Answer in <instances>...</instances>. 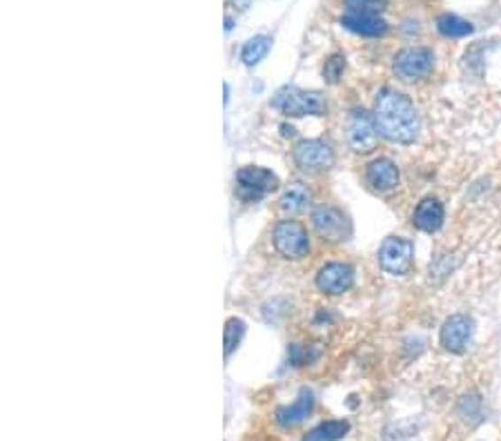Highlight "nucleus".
Segmentation results:
<instances>
[{"label":"nucleus","mask_w":501,"mask_h":441,"mask_svg":"<svg viewBox=\"0 0 501 441\" xmlns=\"http://www.w3.org/2000/svg\"><path fill=\"white\" fill-rule=\"evenodd\" d=\"M314 404H317V401H314L312 391L304 388V391L299 392V397H297V401H292L290 406H283V408L276 410V422H279V426L283 428L299 426L301 422H305V419L312 414Z\"/></svg>","instance_id":"nucleus-12"},{"label":"nucleus","mask_w":501,"mask_h":441,"mask_svg":"<svg viewBox=\"0 0 501 441\" xmlns=\"http://www.w3.org/2000/svg\"><path fill=\"white\" fill-rule=\"evenodd\" d=\"M443 216H446V212H443V205L437 198H423L417 205V210H414L412 223L419 230L433 235L443 226Z\"/></svg>","instance_id":"nucleus-14"},{"label":"nucleus","mask_w":501,"mask_h":441,"mask_svg":"<svg viewBox=\"0 0 501 441\" xmlns=\"http://www.w3.org/2000/svg\"><path fill=\"white\" fill-rule=\"evenodd\" d=\"M295 163L304 172L330 170L332 163H335V150L326 141H319V138L301 141L295 147Z\"/></svg>","instance_id":"nucleus-9"},{"label":"nucleus","mask_w":501,"mask_h":441,"mask_svg":"<svg viewBox=\"0 0 501 441\" xmlns=\"http://www.w3.org/2000/svg\"><path fill=\"white\" fill-rule=\"evenodd\" d=\"M435 67V54L428 47H405L395 56V74L401 81L426 79Z\"/></svg>","instance_id":"nucleus-7"},{"label":"nucleus","mask_w":501,"mask_h":441,"mask_svg":"<svg viewBox=\"0 0 501 441\" xmlns=\"http://www.w3.org/2000/svg\"><path fill=\"white\" fill-rule=\"evenodd\" d=\"M281 129H283V136H295V134H297L295 128H290V125H283Z\"/></svg>","instance_id":"nucleus-24"},{"label":"nucleus","mask_w":501,"mask_h":441,"mask_svg":"<svg viewBox=\"0 0 501 441\" xmlns=\"http://www.w3.org/2000/svg\"><path fill=\"white\" fill-rule=\"evenodd\" d=\"M312 226L319 232V236L323 241H330V244H341L352 235L350 219L343 214V210L335 205H319L312 212Z\"/></svg>","instance_id":"nucleus-5"},{"label":"nucleus","mask_w":501,"mask_h":441,"mask_svg":"<svg viewBox=\"0 0 501 441\" xmlns=\"http://www.w3.org/2000/svg\"><path fill=\"white\" fill-rule=\"evenodd\" d=\"M341 25L345 29H350L357 36H368V38H379L388 32V23L382 20L379 16H364V14H345L341 19Z\"/></svg>","instance_id":"nucleus-15"},{"label":"nucleus","mask_w":501,"mask_h":441,"mask_svg":"<svg viewBox=\"0 0 501 441\" xmlns=\"http://www.w3.org/2000/svg\"><path fill=\"white\" fill-rule=\"evenodd\" d=\"M310 201H312V194L305 188L304 183H292L290 188L285 190L283 197H281V210L288 212V214H299V212L308 210Z\"/></svg>","instance_id":"nucleus-16"},{"label":"nucleus","mask_w":501,"mask_h":441,"mask_svg":"<svg viewBox=\"0 0 501 441\" xmlns=\"http://www.w3.org/2000/svg\"><path fill=\"white\" fill-rule=\"evenodd\" d=\"M274 248L281 257L299 261V259L308 257L310 252V236L308 230L301 226L299 220H281L279 226L274 228Z\"/></svg>","instance_id":"nucleus-3"},{"label":"nucleus","mask_w":501,"mask_h":441,"mask_svg":"<svg viewBox=\"0 0 501 441\" xmlns=\"http://www.w3.org/2000/svg\"><path fill=\"white\" fill-rule=\"evenodd\" d=\"M348 14H364V16H379L386 12L388 0H343Z\"/></svg>","instance_id":"nucleus-20"},{"label":"nucleus","mask_w":501,"mask_h":441,"mask_svg":"<svg viewBox=\"0 0 501 441\" xmlns=\"http://www.w3.org/2000/svg\"><path fill=\"white\" fill-rule=\"evenodd\" d=\"M437 29L448 38H464V36H470V34L474 32V27L468 23V20L459 19V16H455V14L439 16Z\"/></svg>","instance_id":"nucleus-19"},{"label":"nucleus","mask_w":501,"mask_h":441,"mask_svg":"<svg viewBox=\"0 0 501 441\" xmlns=\"http://www.w3.org/2000/svg\"><path fill=\"white\" fill-rule=\"evenodd\" d=\"M379 143L377 120L366 110H354L348 119V145L357 154H370Z\"/></svg>","instance_id":"nucleus-8"},{"label":"nucleus","mask_w":501,"mask_h":441,"mask_svg":"<svg viewBox=\"0 0 501 441\" xmlns=\"http://www.w3.org/2000/svg\"><path fill=\"white\" fill-rule=\"evenodd\" d=\"M272 105L285 116H323L326 114V98L319 92H301L295 88L281 89L274 97Z\"/></svg>","instance_id":"nucleus-2"},{"label":"nucleus","mask_w":501,"mask_h":441,"mask_svg":"<svg viewBox=\"0 0 501 441\" xmlns=\"http://www.w3.org/2000/svg\"><path fill=\"white\" fill-rule=\"evenodd\" d=\"M314 357H317V352H310V350L304 348V345L292 344L290 348H288V359H290L292 366H297V368L305 366V363L312 361Z\"/></svg>","instance_id":"nucleus-23"},{"label":"nucleus","mask_w":501,"mask_h":441,"mask_svg":"<svg viewBox=\"0 0 501 441\" xmlns=\"http://www.w3.org/2000/svg\"><path fill=\"white\" fill-rule=\"evenodd\" d=\"M270 47H272L270 36L250 38V41L243 45V51H241V60H243L248 67H254V65H258L263 58H266L267 51H270Z\"/></svg>","instance_id":"nucleus-18"},{"label":"nucleus","mask_w":501,"mask_h":441,"mask_svg":"<svg viewBox=\"0 0 501 441\" xmlns=\"http://www.w3.org/2000/svg\"><path fill=\"white\" fill-rule=\"evenodd\" d=\"M352 285L354 270L348 263H328L317 275V288L323 294H330V297H339V294L348 292Z\"/></svg>","instance_id":"nucleus-11"},{"label":"nucleus","mask_w":501,"mask_h":441,"mask_svg":"<svg viewBox=\"0 0 501 441\" xmlns=\"http://www.w3.org/2000/svg\"><path fill=\"white\" fill-rule=\"evenodd\" d=\"M379 263L392 276H405L412 270L414 245L404 236H388L379 248Z\"/></svg>","instance_id":"nucleus-4"},{"label":"nucleus","mask_w":501,"mask_h":441,"mask_svg":"<svg viewBox=\"0 0 501 441\" xmlns=\"http://www.w3.org/2000/svg\"><path fill=\"white\" fill-rule=\"evenodd\" d=\"M243 335H245V323L241 321V319L232 317L230 321L226 323V357H230V354L239 348Z\"/></svg>","instance_id":"nucleus-21"},{"label":"nucleus","mask_w":501,"mask_h":441,"mask_svg":"<svg viewBox=\"0 0 501 441\" xmlns=\"http://www.w3.org/2000/svg\"><path fill=\"white\" fill-rule=\"evenodd\" d=\"M343 72H345V58L339 54L330 56V58L326 60V65H323V76H326L328 83H332V85L339 83Z\"/></svg>","instance_id":"nucleus-22"},{"label":"nucleus","mask_w":501,"mask_h":441,"mask_svg":"<svg viewBox=\"0 0 501 441\" xmlns=\"http://www.w3.org/2000/svg\"><path fill=\"white\" fill-rule=\"evenodd\" d=\"M366 179L379 192H388L399 185V167L390 161V159H374L368 167H366Z\"/></svg>","instance_id":"nucleus-13"},{"label":"nucleus","mask_w":501,"mask_h":441,"mask_svg":"<svg viewBox=\"0 0 501 441\" xmlns=\"http://www.w3.org/2000/svg\"><path fill=\"white\" fill-rule=\"evenodd\" d=\"M279 188V179L266 167H241L236 172V192L243 201H258Z\"/></svg>","instance_id":"nucleus-6"},{"label":"nucleus","mask_w":501,"mask_h":441,"mask_svg":"<svg viewBox=\"0 0 501 441\" xmlns=\"http://www.w3.org/2000/svg\"><path fill=\"white\" fill-rule=\"evenodd\" d=\"M473 330L474 323L473 319L466 317V314H452L443 321L442 326V345L452 354H461L466 348H468L470 339H473Z\"/></svg>","instance_id":"nucleus-10"},{"label":"nucleus","mask_w":501,"mask_h":441,"mask_svg":"<svg viewBox=\"0 0 501 441\" xmlns=\"http://www.w3.org/2000/svg\"><path fill=\"white\" fill-rule=\"evenodd\" d=\"M374 120L382 136L388 141L410 145L419 138L421 132V119L405 94L395 92V89H383L377 98V110H374Z\"/></svg>","instance_id":"nucleus-1"},{"label":"nucleus","mask_w":501,"mask_h":441,"mask_svg":"<svg viewBox=\"0 0 501 441\" xmlns=\"http://www.w3.org/2000/svg\"><path fill=\"white\" fill-rule=\"evenodd\" d=\"M350 432V423L345 419H332V422L319 423L317 428L304 437V441H339Z\"/></svg>","instance_id":"nucleus-17"}]
</instances>
